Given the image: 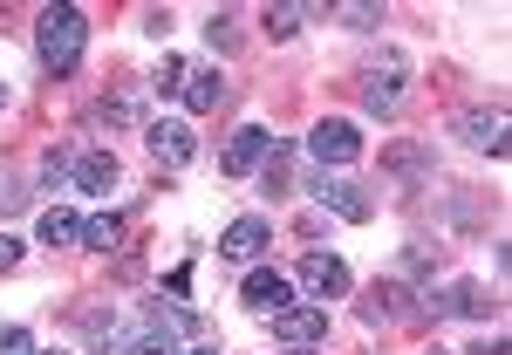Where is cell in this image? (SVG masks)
Instances as JSON below:
<instances>
[{"label":"cell","instance_id":"9","mask_svg":"<svg viewBox=\"0 0 512 355\" xmlns=\"http://www.w3.org/2000/svg\"><path fill=\"white\" fill-rule=\"evenodd\" d=\"M267 321H274V335L287 349H321L328 342V308H315V301H294V308H280Z\"/></svg>","mask_w":512,"mask_h":355},{"label":"cell","instance_id":"5","mask_svg":"<svg viewBox=\"0 0 512 355\" xmlns=\"http://www.w3.org/2000/svg\"><path fill=\"white\" fill-rule=\"evenodd\" d=\"M472 151H485V158H506L512 151V117L492 103V110H458V123H451Z\"/></svg>","mask_w":512,"mask_h":355},{"label":"cell","instance_id":"4","mask_svg":"<svg viewBox=\"0 0 512 355\" xmlns=\"http://www.w3.org/2000/svg\"><path fill=\"white\" fill-rule=\"evenodd\" d=\"M308 192H315V205H321V212H335L342 226H369V212H376V205L362 198V185L342 178V171H315V178H308Z\"/></svg>","mask_w":512,"mask_h":355},{"label":"cell","instance_id":"17","mask_svg":"<svg viewBox=\"0 0 512 355\" xmlns=\"http://www.w3.org/2000/svg\"><path fill=\"white\" fill-rule=\"evenodd\" d=\"M390 171H403L410 185H424V178H437V158L424 151V144H396V151H390Z\"/></svg>","mask_w":512,"mask_h":355},{"label":"cell","instance_id":"21","mask_svg":"<svg viewBox=\"0 0 512 355\" xmlns=\"http://www.w3.org/2000/svg\"><path fill=\"white\" fill-rule=\"evenodd\" d=\"M369 315H376V321H403V315H410V287H403V280H390V287H376Z\"/></svg>","mask_w":512,"mask_h":355},{"label":"cell","instance_id":"25","mask_svg":"<svg viewBox=\"0 0 512 355\" xmlns=\"http://www.w3.org/2000/svg\"><path fill=\"white\" fill-rule=\"evenodd\" d=\"M21 267V239H0V274H14Z\"/></svg>","mask_w":512,"mask_h":355},{"label":"cell","instance_id":"28","mask_svg":"<svg viewBox=\"0 0 512 355\" xmlns=\"http://www.w3.org/2000/svg\"><path fill=\"white\" fill-rule=\"evenodd\" d=\"M0 110H7V82H0Z\"/></svg>","mask_w":512,"mask_h":355},{"label":"cell","instance_id":"15","mask_svg":"<svg viewBox=\"0 0 512 355\" xmlns=\"http://www.w3.org/2000/svg\"><path fill=\"white\" fill-rule=\"evenodd\" d=\"M192 117H205V110H219L226 103V76L219 69H185V96H178Z\"/></svg>","mask_w":512,"mask_h":355},{"label":"cell","instance_id":"7","mask_svg":"<svg viewBox=\"0 0 512 355\" xmlns=\"http://www.w3.org/2000/svg\"><path fill=\"white\" fill-rule=\"evenodd\" d=\"M267 151H274V130H267V123H239L233 137H226L219 171H226V178H253V171L267 164Z\"/></svg>","mask_w":512,"mask_h":355},{"label":"cell","instance_id":"20","mask_svg":"<svg viewBox=\"0 0 512 355\" xmlns=\"http://www.w3.org/2000/svg\"><path fill=\"white\" fill-rule=\"evenodd\" d=\"M342 28H355V35H369V28H383V7L376 0H342V7H328Z\"/></svg>","mask_w":512,"mask_h":355},{"label":"cell","instance_id":"13","mask_svg":"<svg viewBox=\"0 0 512 355\" xmlns=\"http://www.w3.org/2000/svg\"><path fill=\"white\" fill-rule=\"evenodd\" d=\"M492 308H499V301H492L485 280H451L444 294H431V315H478V321H485Z\"/></svg>","mask_w":512,"mask_h":355},{"label":"cell","instance_id":"29","mask_svg":"<svg viewBox=\"0 0 512 355\" xmlns=\"http://www.w3.org/2000/svg\"><path fill=\"white\" fill-rule=\"evenodd\" d=\"M55 355H62V349H55Z\"/></svg>","mask_w":512,"mask_h":355},{"label":"cell","instance_id":"22","mask_svg":"<svg viewBox=\"0 0 512 355\" xmlns=\"http://www.w3.org/2000/svg\"><path fill=\"white\" fill-rule=\"evenodd\" d=\"M151 89H158V96H185V62H178V55H164V69L151 76Z\"/></svg>","mask_w":512,"mask_h":355},{"label":"cell","instance_id":"11","mask_svg":"<svg viewBox=\"0 0 512 355\" xmlns=\"http://www.w3.org/2000/svg\"><path fill=\"white\" fill-rule=\"evenodd\" d=\"M267 246H274V226H267L260 212H239L233 226L219 233V253L239 260V267H260V253H267Z\"/></svg>","mask_w":512,"mask_h":355},{"label":"cell","instance_id":"2","mask_svg":"<svg viewBox=\"0 0 512 355\" xmlns=\"http://www.w3.org/2000/svg\"><path fill=\"white\" fill-rule=\"evenodd\" d=\"M192 328H198L192 308H164V301H151V308L117 335V349H110V355H185L178 342H185Z\"/></svg>","mask_w":512,"mask_h":355},{"label":"cell","instance_id":"14","mask_svg":"<svg viewBox=\"0 0 512 355\" xmlns=\"http://www.w3.org/2000/svg\"><path fill=\"white\" fill-rule=\"evenodd\" d=\"M117 178V151H96V144L76 151V192H117Z\"/></svg>","mask_w":512,"mask_h":355},{"label":"cell","instance_id":"23","mask_svg":"<svg viewBox=\"0 0 512 355\" xmlns=\"http://www.w3.org/2000/svg\"><path fill=\"white\" fill-rule=\"evenodd\" d=\"M0 355H41L28 328H0Z\"/></svg>","mask_w":512,"mask_h":355},{"label":"cell","instance_id":"6","mask_svg":"<svg viewBox=\"0 0 512 355\" xmlns=\"http://www.w3.org/2000/svg\"><path fill=\"white\" fill-rule=\"evenodd\" d=\"M144 144H151V158H158L164 171H185V164L198 158V137H192V123H185V117L144 123Z\"/></svg>","mask_w":512,"mask_h":355},{"label":"cell","instance_id":"3","mask_svg":"<svg viewBox=\"0 0 512 355\" xmlns=\"http://www.w3.org/2000/svg\"><path fill=\"white\" fill-rule=\"evenodd\" d=\"M308 158H315V171H342V164L362 158V130L349 117H321L308 130Z\"/></svg>","mask_w":512,"mask_h":355},{"label":"cell","instance_id":"26","mask_svg":"<svg viewBox=\"0 0 512 355\" xmlns=\"http://www.w3.org/2000/svg\"><path fill=\"white\" fill-rule=\"evenodd\" d=\"M280 355H328V349H280Z\"/></svg>","mask_w":512,"mask_h":355},{"label":"cell","instance_id":"1","mask_svg":"<svg viewBox=\"0 0 512 355\" xmlns=\"http://www.w3.org/2000/svg\"><path fill=\"white\" fill-rule=\"evenodd\" d=\"M82 48H89V14L82 7H41L35 14V62L48 69V76H76Z\"/></svg>","mask_w":512,"mask_h":355},{"label":"cell","instance_id":"19","mask_svg":"<svg viewBox=\"0 0 512 355\" xmlns=\"http://www.w3.org/2000/svg\"><path fill=\"white\" fill-rule=\"evenodd\" d=\"M315 14H321V7H294V0H287V7H267V35H274V41L301 35V28H308Z\"/></svg>","mask_w":512,"mask_h":355},{"label":"cell","instance_id":"27","mask_svg":"<svg viewBox=\"0 0 512 355\" xmlns=\"http://www.w3.org/2000/svg\"><path fill=\"white\" fill-rule=\"evenodd\" d=\"M185 355H219V349H185Z\"/></svg>","mask_w":512,"mask_h":355},{"label":"cell","instance_id":"10","mask_svg":"<svg viewBox=\"0 0 512 355\" xmlns=\"http://www.w3.org/2000/svg\"><path fill=\"white\" fill-rule=\"evenodd\" d=\"M239 301H246L253 315H280V308H294V280L280 274V267H246Z\"/></svg>","mask_w":512,"mask_h":355},{"label":"cell","instance_id":"16","mask_svg":"<svg viewBox=\"0 0 512 355\" xmlns=\"http://www.w3.org/2000/svg\"><path fill=\"white\" fill-rule=\"evenodd\" d=\"M76 239H82V219L69 205H48L41 212V246H76Z\"/></svg>","mask_w":512,"mask_h":355},{"label":"cell","instance_id":"24","mask_svg":"<svg viewBox=\"0 0 512 355\" xmlns=\"http://www.w3.org/2000/svg\"><path fill=\"white\" fill-rule=\"evenodd\" d=\"M205 35H212V48H233V14H212V21H205Z\"/></svg>","mask_w":512,"mask_h":355},{"label":"cell","instance_id":"12","mask_svg":"<svg viewBox=\"0 0 512 355\" xmlns=\"http://www.w3.org/2000/svg\"><path fill=\"white\" fill-rule=\"evenodd\" d=\"M362 110L369 117H396L403 110V62H383V69L362 76Z\"/></svg>","mask_w":512,"mask_h":355},{"label":"cell","instance_id":"18","mask_svg":"<svg viewBox=\"0 0 512 355\" xmlns=\"http://www.w3.org/2000/svg\"><path fill=\"white\" fill-rule=\"evenodd\" d=\"M117 239H123V219H117V212H96V219H82V239H76V246H89V253H110Z\"/></svg>","mask_w":512,"mask_h":355},{"label":"cell","instance_id":"8","mask_svg":"<svg viewBox=\"0 0 512 355\" xmlns=\"http://www.w3.org/2000/svg\"><path fill=\"white\" fill-rule=\"evenodd\" d=\"M301 294H308V301H315V308H328V301H342V294H349L355 280H349V267H342V260H335V253H308V260H301Z\"/></svg>","mask_w":512,"mask_h":355}]
</instances>
